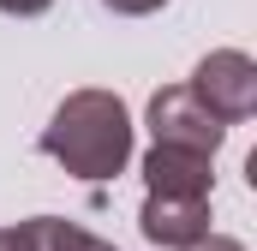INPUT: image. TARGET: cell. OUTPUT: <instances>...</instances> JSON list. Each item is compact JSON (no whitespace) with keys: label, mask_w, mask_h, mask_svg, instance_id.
Instances as JSON below:
<instances>
[{"label":"cell","mask_w":257,"mask_h":251,"mask_svg":"<svg viewBox=\"0 0 257 251\" xmlns=\"http://www.w3.org/2000/svg\"><path fill=\"white\" fill-rule=\"evenodd\" d=\"M150 144L156 150H186V156H209L227 144V126L197 102L186 84H168L150 96Z\"/></svg>","instance_id":"cell-2"},{"label":"cell","mask_w":257,"mask_h":251,"mask_svg":"<svg viewBox=\"0 0 257 251\" xmlns=\"http://www.w3.org/2000/svg\"><path fill=\"white\" fill-rule=\"evenodd\" d=\"M42 156L60 162L66 174L102 186L114 174H126L132 162V114L114 90H72L54 120L42 126Z\"/></svg>","instance_id":"cell-1"},{"label":"cell","mask_w":257,"mask_h":251,"mask_svg":"<svg viewBox=\"0 0 257 251\" xmlns=\"http://www.w3.org/2000/svg\"><path fill=\"white\" fill-rule=\"evenodd\" d=\"M0 251H24V233L18 227H0Z\"/></svg>","instance_id":"cell-10"},{"label":"cell","mask_w":257,"mask_h":251,"mask_svg":"<svg viewBox=\"0 0 257 251\" xmlns=\"http://www.w3.org/2000/svg\"><path fill=\"white\" fill-rule=\"evenodd\" d=\"M138 227L150 245L192 251L197 239H209V197H144Z\"/></svg>","instance_id":"cell-4"},{"label":"cell","mask_w":257,"mask_h":251,"mask_svg":"<svg viewBox=\"0 0 257 251\" xmlns=\"http://www.w3.org/2000/svg\"><path fill=\"white\" fill-rule=\"evenodd\" d=\"M186 90H192L221 126H239V120L257 114V60L245 54V48H215V54L197 60V72H192Z\"/></svg>","instance_id":"cell-3"},{"label":"cell","mask_w":257,"mask_h":251,"mask_svg":"<svg viewBox=\"0 0 257 251\" xmlns=\"http://www.w3.org/2000/svg\"><path fill=\"white\" fill-rule=\"evenodd\" d=\"M108 12H120V18H150V12H162L168 0H102Z\"/></svg>","instance_id":"cell-7"},{"label":"cell","mask_w":257,"mask_h":251,"mask_svg":"<svg viewBox=\"0 0 257 251\" xmlns=\"http://www.w3.org/2000/svg\"><path fill=\"white\" fill-rule=\"evenodd\" d=\"M192 251H245L239 239H227V233H209V239H197Z\"/></svg>","instance_id":"cell-9"},{"label":"cell","mask_w":257,"mask_h":251,"mask_svg":"<svg viewBox=\"0 0 257 251\" xmlns=\"http://www.w3.org/2000/svg\"><path fill=\"white\" fill-rule=\"evenodd\" d=\"M144 186L150 197H209L215 191V162L209 156H186V150H156L144 156Z\"/></svg>","instance_id":"cell-5"},{"label":"cell","mask_w":257,"mask_h":251,"mask_svg":"<svg viewBox=\"0 0 257 251\" xmlns=\"http://www.w3.org/2000/svg\"><path fill=\"white\" fill-rule=\"evenodd\" d=\"M54 0H0V12H12V18H36V12H48Z\"/></svg>","instance_id":"cell-8"},{"label":"cell","mask_w":257,"mask_h":251,"mask_svg":"<svg viewBox=\"0 0 257 251\" xmlns=\"http://www.w3.org/2000/svg\"><path fill=\"white\" fill-rule=\"evenodd\" d=\"M18 233H24V251H114L108 239L84 233L78 221H60V215H30L18 221Z\"/></svg>","instance_id":"cell-6"}]
</instances>
